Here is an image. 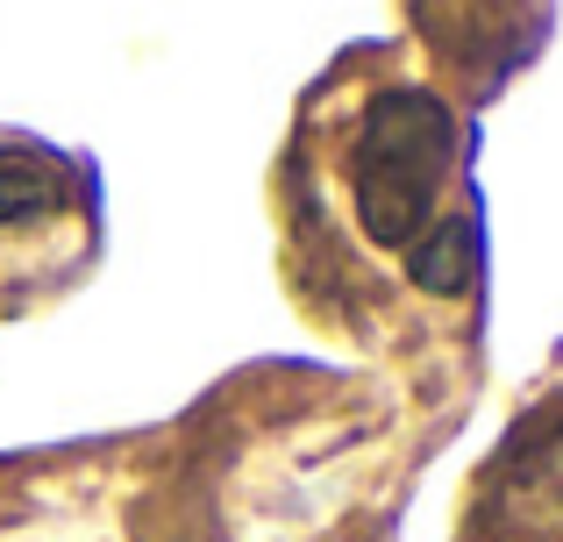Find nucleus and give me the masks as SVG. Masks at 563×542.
Listing matches in <instances>:
<instances>
[{
  "mask_svg": "<svg viewBox=\"0 0 563 542\" xmlns=\"http://www.w3.org/2000/svg\"><path fill=\"white\" fill-rule=\"evenodd\" d=\"M350 222L385 257H407L421 292H464L478 278V193H471V136L456 108L428 86L364 93L343 143Z\"/></svg>",
  "mask_w": 563,
  "mask_h": 542,
  "instance_id": "obj_1",
  "label": "nucleus"
},
{
  "mask_svg": "<svg viewBox=\"0 0 563 542\" xmlns=\"http://www.w3.org/2000/svg\"><path fill=\"white\" fill-rule=\"evenodd\" d=\"M36 243H65L71 257L93 243V172L57 143L0 136V251Z\"/></svg>",
  "mask_w": 563,
  "mask_h": 542,
  "instance_id": "obj_3",
  "label": "nucleus"
},
{
  "mask_svg": "<svg viewBox=\"0 0 563 542\" xmlns=\"http://www.w3.org/2000/svg\"><path fill=\"white\" fill-rule=\"evenodd\" d=\"M464 542H563V407L528 414L485 464Z\"/></svg>",
  "mask_w": 563,
  "mask_h": 542,
  "instance_id": "obj_2",
  "label": "nucleus"
}]
</instances>
